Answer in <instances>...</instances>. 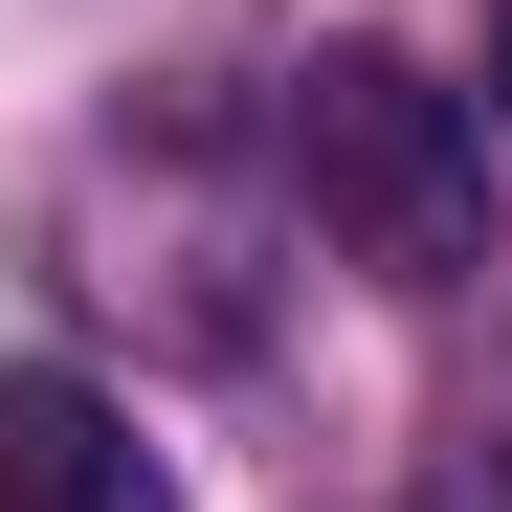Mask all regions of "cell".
<instances>
[{
    "label": "cell",
    "mask_w": 512,
    "mask_h": 512,
    "mask_svg": "<svg viewBox=\"0 0 512 512\" xmlns=\"http://www.w3.org/2000/svg\"><path fill=\"white\" fill-rule=\"evenodd\" d=\"M290 179L401 290H468L490 268V112L446 90V67H401V45H312L290 67Z\"/></svg>",
    "instance_id": "6da1fadb"
},
{
    "label": "cell",
    "mask_w": 512,
    "mask_h": 512,
    "mask_svg": "<svg viewBox=\"0 0 512 512\" xmlns=\"http://www.w3.org/2000/svg\"><path fill=\"white\" fill-rule=\"evenodd\" d=\"M0 512H179V468L90 357H0Z\"/></svg>",
    "instance_id": "7a4b0ae2"
},
{
    "label": "cell",
    "mask_w": 512,
    "mask_h": 512,
    "mask_svg": "<svg viewBox=\"0 0 512 512\" xmlns=\"http://www.w3.org/2000/svg\"><path fill=\"white\" fill-rule=\"evenodd\" d=\"M468 112H490V134H512V23H490V90H468Z\"/></svg>",
    "instance_id": "3957f363"
}]
</instances>
